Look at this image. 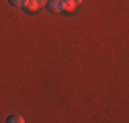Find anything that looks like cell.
I'll return each mask as SVG.
<instances>
[{"label":"cell","instance_id":"cell-1","mask_svg":"<svg viewBox=\"0 0 129 123\" xmlns=\"http://www.w3.org/2000/svg\"><path fill=\"white\" fill-rule=\"evenodd\" d=\"M47 6L51 12H61L63 10V0H47Z\"/></svg>","mask_w":129,"mask_h":123},{"label":"cell","instance_id":"cell-2","mask_svg":"<svg viewBox=\"0 0 129 123\" xmlns=\"http://www.w3.org/2000/svg\"><path fill=\"white\" fill-rule=\"evenodd\" d=\"M23 8L29 12V14H35L37 10H39V4L35 2V0H25V4H23Z\"/></svg>","mask_w":129,"mask_h":123},{"label":"cell","instance_id":"cell-3","mask_svg":"<svg viewBox=\"0 0 129 123\" xmlns=\"http://www.w3.org/2000/svg\"><path fill=\"white\" fill-rule=\"evenodd\" d=\"M63 10L74 12V10H76V4H74V2H70V0H63Z\"/></svg>","mask_w":129,"mask_h":123},{"label":"cell","instance_id":"cell-4","mask_svg":"<svg viewBox=\"0 0 129 123\" xmlns=\"http://www.w3.org/2000/svg\"><path fill=\"white\" fill-rule=\"evenodd\" d=\"M6 121H8V123H23V121H25V119H23V117H21V115H10V117H8V119H6Z\"/></svg>","mask_w":129,"mask_h":123},{"label":"cell","instance_id":"cell-5","mask_svg":"<svg viewBox=\"0 0 129 123\" xmlns=\"http://www.w3.org/2000/svg\"><path fill=\"white\" fill-rule=\"evenodd\" d=\"M8 2H10L12 6H23V4H25V0H8Z\"/></svg>","mask_w":129,"mask_h":123},{"label":"cell","instance_id":"cell-6","mask_svg":"<svg viewBox=\"0 0 129 123\" xmlns=\"http://www.w3.org/2000/svg\"><path fill=\"white\" fill-rule=\"evenodd\" d=\"M35 2H37V4H39V8H41L43 4H47V0H35Z\"/></svg>","mask_w":129,"mask_h":123},{"label":"cell","instance_id":"cell-7","mask_svg":"<svg viewBox=\"0 0 129 123\" xmlns=\"http://www.w3.org/2000/svg\"><path fill=\"white\" fill-rule=\"evenodd\" d=\"M70 2H74V4H76V6H78V4H80V2H82V0H70Z\"/></svg>","mask_w":129,"mask_h":123}]
</instances>
